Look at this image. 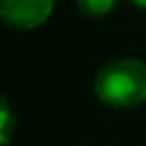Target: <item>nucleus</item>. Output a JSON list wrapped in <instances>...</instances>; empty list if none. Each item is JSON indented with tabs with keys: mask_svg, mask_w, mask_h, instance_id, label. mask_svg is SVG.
<instances>
[{
	"mask_svg": "<svg viewBox=\"0 0 146 146\" xmlns=\"http://www.w3.org/2000/svg\"><path fill=\"white\" fill-rule=\"evenodd\" d=\"M14 128H16V116H14V110L9 105L7 98H2L0 103V144L7 146L14 137Z\"/></svg>",
	"mask_w": 146,
	"mask_h": 146,
	"instance_id": "7ed1b4c3",
	"label": "nucleus"
},
{
	"mask_svg": "<svg viewBox=\"0 0 146 146\" xmlns=\"http://www.w3.org/2000/svg\"><path fill=\"white\" fill-rule=\"evenodd\" d=\"M135 7H139V9H146V0H130Z\"/></svg>",
	"mask_w": 146,
	"mask_h": 146,
	"instance_id": "39448f33",
	"label": "nucleus"
},
{
	"mask_svg": "<svg viewBox=\"0 0 146 146\" xmlns=\"http://www.w3.org/2000/svg\"><path fill=\"white\" fill-rule=\"evenodd\" d=\"M55 9V0H0L2 21L16 30H34L43 25Z\"/></svg>",
	"mask_w": 146,
	"mask_h": 146,
	"instance_id": "f03ea898",
	"label": "nucleus"
},
{
	"mask_svg": "<svg viewBox=\"0 0 146 146\" xmlns=\"http://www.w3.org/2000/svg\"><path fill=\"white\" fill-rule=\"evenodd\" d=\"M96 98L114 110H132L146 103V62L119 57L103 64L94 78Z\"/></svg>",
	"mask_w": 146,
	"mask_h": 146,
	"instance_id": "f257e3e1",
	"label": "nucleus"
},
{
	"mask_svg": "<svg viewBox=\"0 0 146 146\" xmlns=\"http://www.w3.org/2000/svg\"><path fill=\"white\" fill-rule=\"evenodd\" d=\"M119 0H78V7L84 16H91V18H100V16H107L110 11H114Z\"/></svg>",
	"mask_w": 146,
	"mask_h": 146,
	"instance_id": "20e7f679",
	"label": "nucleus"
}]
</instances>
